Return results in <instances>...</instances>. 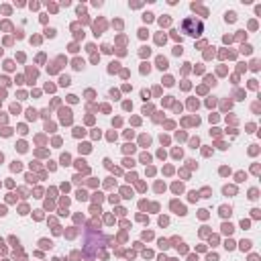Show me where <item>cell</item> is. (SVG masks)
<instances>
[{
  "label": "cell",
  "mask_w": 261,
  "mask_h": 261,
  "mask_svg": "<svg viewBox=\"0 0 261 261\" xmlns=\"http://www.w3.org/2000/svg\"><path fill=\"white\" fill-rule=\"evenodd\" d=\"M181 29H184V33H188V35H200L202 33V29H204V24H202V20H196V18H186L184 20V24H181Z\"/></svg>",
  "instance_id": "obj_1"
}]
</instances>
